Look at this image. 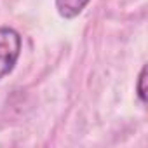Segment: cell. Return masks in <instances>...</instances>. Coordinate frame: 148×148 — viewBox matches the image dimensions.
<instances>
[{"label":"cell","instance_id":"1","mask_svg":"<svg viewBox=\"0 0 148 148\" xmlns=\"http://www.w3.org/2000/svg\"><path fill=\"white\" fill-rule=\"evenodd\" d=\"M21 51V37L12 28H0V79L12 71Z\"/></svg>","mask_w":148,"mask_h":148},{"label":"cell","instance_id":"2","mask_svg":"<svg viewBox=\"0 0 148 148\" xmlns=\"http://www.w3.org/2000/svg\"><path fill=\"white\" fill-rule=\"evenodd\" d=\"M87 4H89V0H56V9L63 18L71 19V18L79 16Z\"/></svg>","mask_w":148,"mask_h":148},{"label":"cell","instance_id":"3","mask_svg":"<svg viewBox=\"0 0 148 148\" xmlns=\"http://www.w3.org/2000/svg\"><path fill=\"white\" fill-rule=\"evenodd\" d=\"M145 77H146V68L141 70L139 79H138V94H139V99H141L143 103L146 101V96H145V92H146V91H145V80H146V79H145Z\"/></svg>","mask_w":148,"mask_h":148}]
</instances>
